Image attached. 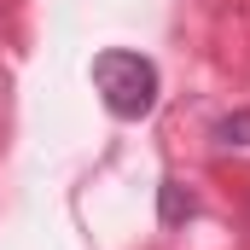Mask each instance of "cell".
I'll list each match as a JSON object with an SVG mask.
<instances>
[{"label":"cell","instance_id":"obj_3","mask_svg":"<svg viewBox=\"0 0 250 250\" xmlns=\"http://www.w3.org/2000/svg\"><path fill=\"white\" fill-rule=\"evenodd\" d=\"M187 215H192V192L181 181H163V227H181Z\"/></svg>","mask_w":250,"mask_h":250},{"label":"cell","instance_id":"obj_1","mask_svg":"<svg viewBox=\"0 0 250 250\" xmlns=\"http://www.w3.org/2000/svg\"><path fill=\"white\" fill-rule=\"evenodd\" d=\"M93 87H99V99H105V111L117 123H140V117L157 111V87L163 82H157V64L146 53L111 47V53L93 59Z\"/></svg>","mask_w":250,"mask_h":250},{"label":"cell","instance_id":"obj_2","mask_svg":"<svg viewBox=\"0 0 250 250\" xmlns=\"http://www.w3.org/2000/svg\"><path fill=\"white\" fill-rule=\"evenodd\" d=\"M215 146H221V151H245L250 146V111L221 117V123H215Z\"/></svg>","mask_w":250,"mask_h":250}]
</instances>
